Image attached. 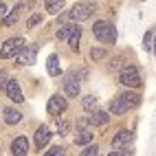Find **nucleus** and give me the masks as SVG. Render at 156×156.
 Segmentation results:
<instances>
[{
	"label": "nucleus",
	"mask_w": 156,
	"mask_h": 156,
	"mask_svg": "<svg viewBox=\"0 0 156 156\" xmlns=\"http://www.w3.org/2000/svg\"><path fill=\"white\" fill-rule=\"evenodd\" d=\"M92 33H95V37L103 44H114L117 42V29L110 22H106V20H99V22L92 24Z\"/></svg>",
	"instance_id": "obj_1"
},
{
	"label": "nucleus",
	"mask_w": 156,
	"mask_h": 156,
	"mask_svg": "<svg viewBox=\"0 0 156 156\" xmlns=\"http://www.w3.org/2000/svg\"><path fill=\"white\" fill-rule=\"evenodd\" d=\"M95 11H97V7L92 2H77V5H73V9L68 11V20H73V22H81V20H88Z\"/></svg>",
	"instance_id": "obj_2"
},
{
	"label": "nucleus",
	"mask_w": 156,
	"mask_h": 156,
	"mask_svg": "<svg viewBox=\"0 0 156 156\" xmlns=\"http://www.w3.org/2000/svg\"><path fill=\"white\" fill-rule=\"evenodd\" d=\"M22 46H24V40H22V37H11V40H7L5 46L0 48V59L18 57V53L22 51Z\"/></svg>",
	"instance_id": "obj_3"
},
{
	"label": "nucleus",
	"mask_w": 156,
	"mask_h": 156,
	"mask_svg": "<svg viewBox=\"0 0 156 156\" xmlns=\"http://www.w3.org/2000/svg\"><path fill=\"white\" fill-rule=\"evenodd\" d=\"M119 81L123 86H128V88H139L141 86V75H139V68L136 66H126L121 70V75H119Z\"/></svg>",
	"instance_id": "obj_4"
},
{
	"label": "nucleus",
	"mask_w": 156,
	"mask_h": 156,
	"mask_svg": "<svg viewBox=\"0 0 156 156\" xmlns=\"http://www.w3.org/2000/svg\"><path fill=\"white\" fill-rule=\"evenodd\" d=\"M35 55H37V46L35 44H24L22 51L18 53V62H20V64L31 66V64H35Z\"/></svg>",
	"instance_id": "obj_5"
},
{
	"label": "nucleus",
	"mask_w": 156,
	"mask_h": 156,
	"mask_svg": "<svg viewBox=\"0 0 156 156\" xmlns=\"http://www.w3.org/2000/svg\"><path fill=\"white\" fill-rule=\"evenodd\" d=\"M66 110V99L64 97H59V95H53L48 99V103H46V112L51 114V117H57V114H62Z\"/></svg>",
	"instance_id": "obj_6"
},
{
	"label": "nucleus",
	"mask_w": 156,
	"mask_h": 156,
	"mask_svg": "<svg viewBox=\"0 0 156 156\" xmlns=\"http://www.w3.org/2000/svg\"><path fill=\"white\" fill-rule=\"evenodd\" d=\"M5 90H7V97L11 99V101H16V103H20L24 97H22V90H20V86H18V81L16 79H7V84L2 86Z\"/></svg>",
	"instance_id": "obj_7"
},
{
	"label": "nucleus",
	"mask_w": 156,
	"mask_h": 156,
	"mask_svg": "<svg viewBox=\"0 0 156 156\" xmlns=\"http://www.w3.org/2000/svg\"><path fill=\"white\" fill-rule=\"evenodd\" d=\"M130 141H132V132L130 130H119L114 134V139H112V147L114 150H123V147H128Z\"/></svg>",
	"instance_id": "obj_8"
},
{
	"label": "nucleus",
	"mask_w": 156,
	"mask_h": 156,
	"mask_svg": "<svg viewBox=\"0 0 156 156\" xmlns=\"http://www.w3.org/2000/svg\"><path fill=\"white\" fill-rule=\"evenodd\" d=\"M119 99L123 101V106H126V110H132V108H139L141 106V95L139 92H123V95H119Z\"/></svg>",
	"instance_id": "obj_9"
},
{
	"label": "nucleus",
	"mask_w": 156,
	"mask_h": 156,
	"mask_svg": "<svg viewBox=\"0 0 156 156\" xmlns=\"http://www.w3.org/2000/svg\"><path fill=\"white\" fill-rule=\"evenodd\" d=\"M24 9H27V2H18V5L11 9V13L2 18V20H5V27H13V24L18 22V20H20V16H22Z\"/></svg>",
	"instance_id": "obj_10"
},
{
	"label": "nucleus",
	"mask_w": 156,
	"mask_h": 156,
	"mask_svg": "<svg viewBox=\"0 0 156 156\" xmlns=\"http://www.w3.org/2000/svg\"><path fill=\"white\" fill-rule=\"evenodd\" d=\"M48 141H51V130H48L46 126H40V128L35 130V147H37V150L46 147Z\"/></svg>",
	"instance_id": "obj_11"
},
{
	"label": "nucleus",
	"mask_w": 156,
	"mask_h": 156,
	"mask_svg": "<svg viewBox=\"0 0 156 156\" xmlns=\"http://www.w3.org/2000/svg\"><path fill=\"white\" fill-rule=\"evenodd\" d=\"M29 152V141L27 136H16L13 143H11V154L13 156H24Z\"/></svg>",
	"instance_id": "obj_12"
},
{
	"label": "nucleus",
	"mask_w": 156,
	"mask_h": 156,
	"mask_svg": "<svg viewBox=\"0 0 156 156\" xmlns=\"http://www.w3.org/2000/svg\"><path fill=\"white\" fill-rule=\"evenodd\" d=\"M79 77L77 75H68V79L64 81V92H66V95L68 97H77L79 95Z\"/></svg>",
	"instance_id": "obj_13"
},
{
	"label": "nucleus",
	"mask_w": 156,
	"mask_h": 156,
	"mask_svg": "<svg viewBox=\"0 0 156 156\" xmlns=\"http://www.w3.org/2000/svg\"><path fill=\"white\" fill-rule=\"evenodd\" d=\"M108 121H110V114H108V112H103V110L92 112L90 117L86 119V123H90V126H95V128H99V126H106Z\"/></svg>",
	"instance_id": "obj_14"
},
{
	"label": "nucleus",
	"mask_w": 156,
	"mask_h": 156,
	"mask_svg": "<svg viewBox=\"0 0 156 156\" xmlns=\"http://www.w3.org/2000/svg\"><path fill=\"white\" fill-rule=\"evenodd\" d=\"M2 119L9 123V126H16V123L22 121V114H20L16 108H5V110H2Z\"/></svg>",
	"instance_id": "obj_15"
},
{
	"label": "nucleus",
	"mask_w": 156,
	"mask_h": 156,
	"mask_svg": "<svg viewBox=\"0 0 156 156\" xmlns=\"http://www.w3.org/2000/svg\"><path fill=\"white\" fill-rule=\"evenodd\" d=\"M46 70H48L51 77H57V75H59V57H57V55H51V57H48Z\"/></svg>",
	"instance_id": "obj_16"
},
{
	"label": "nucleus",
	"mask_w": 156,
	"mask_h": 156,
	"mask_svg": "<svg viewBox=\"0 0 156 156\" xmlns=\"http://www.w3.org/2000/svg\"><path fill=\"white\" fill-rule=\"evenodd\" d=\"M44 7H46V11H48V13L57 16L62 9H64V0H44Z\"/></svg>",
	"instance_id": "obj_17"
},
{
	"label": "nucleus",
	"mask_w": 156,
	"mask_h": 156,
	"mask_svg": "<svg viewBox=\"0 0 156 156\" xmlns=\"http://www.w3.org/2000/svg\"><path fill=\"white\" fill-rule=\"evenodd\" d=\"M110 114H126L128 110H126V106H123V101L119 99V97H114L112 101H110Z\"/></svg>",
	"instance_id": "obj_18"
},
{
	"label": "nucleus",
	"mask_w": 156,
	"mask_h": 156,
	"mask_svg": "<svg viewBox=\"0 0 156 156\" xmlns=\"http://www.w3.org/2000/svg\"><path fill=\"white\" fill-rule=\"evenodd\" d=\"M90 141H92V132H88V130H77L75 132V143L77 145H86Z\"/></svg>",
	"instance_id": "obj_19"
},
{
	"label": "nucleus",
	"mask_w": 156,
	"mask_h": 156,
	"mask_svg": "<svg viewBox=\"0 0 156 156\" xmlns=\"http://www.w3.org/2000/svg\"><path fill=\"white\" fill-rule=\"evenodd\" d=\"M79 37H81V29L79 27H75V31L68 35V46L73 48V51H77L79 48Z\"/></svg>",
	"instance_id": "obj_20"
},
{
	"label": "nucleus",
	"mask_w": 156,
	"mask_h": 156,
	"mask_svg": "<svg viewBox=\"0 0 156 156\" xmlns=\"http://www.w3.org/2000/svg\"><path fill=\"white\" fill-rule=\"evenodd\" d=\"M75 31V24H64L59 31H57V40H68V35Z\"/></svg>",
	"instance_id": "obj_21"
},
{
	"label": "nucleus",
	"mask_w": 156,
	"mask_h": 156,
	"mask_svg": "<svg viewBox=\"0 0 156 156\" xmlns=\"http://www.w3.org/2000/svg\"><path fill=\"white\" fill-rule=\"evenodd\" d=\"M81 106H84V110L86 112H92L97 108V99L92 97V95H88V97H84V101H81Z\"/></svg>",
	"instance_id": "obj_22"
},
{
	"label": "nucleus",
	"mask_w": 156,
	"mask_h": 156,
	"mask_svg": "<svg viewBox=\"0 0 156 156\" xmlns=\"http://www.w3.org/2000/svg\"><path fill=\"white\" fill-rule=\"evenodd\" d=\"M95 154H99V147H97V145H88L86 143V150H81V156H95Z\"/></svg>",
	"instance_id": "obj_23"
},
{
	"label": "nucleus",
	"mask_w": 156,
	"mask_h": 156,
	"mask_svg": "<svg viewBox=\"0 0 156 156\" xmlns=\"http://www.w3.org/2000/svg\"><path fill=\"white\" fill-rule=\"evenodd\" d=\"M90 57H92V62L103 59V57H106V51H103V48H92V51H90Z\"/></svg>",
	"instance_id": "obj_24"
},
{
	"label": "nucleus",
	"mask_w": 156,
	"mask_h": 156,
	"mask_svg": "<svg viewBox=\"0 0 156 156\" xmlns=\"http://www.w3.org/2000/svg\"><path fill=\"white\" fill-rule=\"evenodd\" d=\"M40 22H42V16H40V13H35V16H31V18H29L27 27H29V29H35V27H37Z\"/></svg>",
	"instance_id": "obj_25"
},
{
	"label": "nucleus",
	"mask_w": 156,
	"mask_h": 156,
	"mask_svg": "<svg viewBox=\"0 0 156 156\" xmlns=\"http://www.w3.org/2000/svg\"><path fill=\"white\" fill-rule=\"evenodd\" d=\"M152 40H154V31H147L145 33V37H143V48H152Z\"/></svg>",
	"instance_id": "obj_26"
},
{
	"label": "nucleus",
	"mask_w": 156,
	"mask_h": 156,
	"mask_svg": "<svg viewBox=\"0 0 156 156\" xmlns=\"http://www.w3.org/2000/svg\"><path fill=\"white\" fill-rule=\"evenodd\" d=\"M70 126H68V121H57V134H68Z\"/></svg>",
	"instance_id": "obj_27"
},
{
	"label": "nucleus",
	"mask_w": 156,
	"mask_h": 156,
	"mask_svg": "<svg viewBox=\"0 0 156 156\" xmlns=\"http://www.w3.org/2000/svg\"><path fill=\"white\" fill-rule=\"evenodd\" d=\"M62 154H64V147H57V145L51 147V150H46V156H62Z\"/></svg>",
	"instance_id": "obj_28"
},
{
	"label": "nucleus",
	"mask_w": 156,
	"mask_h": 156,
	"mask_svg": "<svg viewBox=\"0 0 156 156\" xmlns=\"http://www.w3.org/2000/svg\"><path fill=\"white\" fill-rule=\"evenodd\" d=\"M5 84H7V73L0 70V86H5Z\"/></svg>",
	"instance_id": "obj_29"
},
{
	"label": "nucleus",
	"mask_w": 156,
	"mask_h": 156,
	"mask_svg": "<svg viewBox=\"0 0 156 156\" xmlns=\"http://www.w3.org/2000/svg\"><path fill=\"white\" fill-rule=\"evenodd\" d=\"M5 16H7V5L0 2V18H5Z\"/></svg>",
	"instance_id": "obj_30"
},
{
	"label": "nucleus",
	"mask_w": 156,
	"mask_h": 156,
	"mask_svg": "<svg viewBox=\"0 0 156 156\" xmlns=\"http://www.w3.org/2000/svg\"><path fill=\"white\" fill-rule=\"evenodd\" d=\"M152 48H154V53H156V35H154V40H152Z\"/></svg>",
	"instance_id": "obj_31"
}]
</instances>
